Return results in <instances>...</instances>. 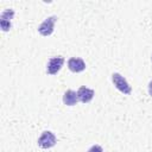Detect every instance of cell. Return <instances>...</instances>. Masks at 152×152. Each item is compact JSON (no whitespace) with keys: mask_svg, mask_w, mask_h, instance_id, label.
I'll use <instances>...</instances> for the list:
<instances>
[{"mask_svg":"<svg viewBox=\"0 0 152 152\" xmlns=\"http://www.w3.org/2000/svg\"><path fill=\"white\" fill-rule=\"evenodd\" d=\"M56 145V137L50 131H44L38 139V146L42 148H50Z\"/></svg>","mask_w":152,"mask_h":152,"instance_id":"cell-3","label":"cell"},{"mask_svg":"<svg viewBox=\"0 0 152 152\" xmlns=\"http://www.w3.org/2000/svg\"><path fill=\"white\" fill-rule=\"evenodd\" d=\"M88 152H103V148L100 145H94L88 150Z\"/></svg>","mask_w":152,"mask_h":152,"instance_id":"cell-10","label":"cell"},{"mask_svg":"<svg viewBox=\"0 0 152 152\" xmlns=\"http://www.w3.org/2000/svg\"><path fill=\"white\" fill-rule=\"evenodd\" d=\"M14 15V11L8 8V10H5L4 12H1L0 14V20H7V21H11V19L13 18Z\"/></svg>","mask_w":152,"mask_h":152,"instance_id":"cell-8","label":"cell"},{"mask_svg":"<svg viewBox=\"0 0 152 152\" xmlns=\"http://www.w3.org/2000/svg\"><path fill=\"white\" fill-rule=\"evenodd\" d=\"M0 25H1L2 31H8V30L11 28V21H7V20H0Z\"/></svg>","mask_w":152,"mask_h":152,"instance_id":"cell-9","label":"cell"},{"mask_svg":"<svg viewBox=\"0 0 152 152\" xmlns=\"http://www.w3.org/2000/svg\"><path fill=\"white\" fill-rule=\"evenodd\" d=\"M57 17L56 15H51L49 18H46L39 26H38V32L44 36V37H48L50 36L52 32H53V26H55V23L57 21Z\"/></svg>","mask_w":152,"mask_h":152,"instance_id":"cell-2","label":"cell"},{"mask_svg":"<svg viewBox=\"0 0 152 152\" xmlns=\"http://www.w3.org/2000/svg\"><path fill=\"white\" fill-rule=\"evenodd\" d=\"M68 68L72 71V72H81L86 69V63L82 58L78 57H72L68 61Z\"/></svg>","mask_w":152,"mask_h":152,"instance_id":"cell-6","label":"cell"},{"mask_svg":"<svg viewBox=\"0 0 152 152\" xmlns=\"http://www.w3.org/2000/svg\"><path fill=\"white\" fill-rule=\"evenodd\" d=\"M94 94H95V93H94L93 89L87 88V87H84V86L80 87L78 90H77L78 100H80L81 102H83V103H88V102H90V101L93 100V97H94Z\"/></svg>","mask_w":152,"mask_h":152,"instance_id":"cell-5","label":"cell"},{"mask_svg":"<svg viewBox=\"0 0 152 152\" xmlns=\"http://www.w3.org/2000/svg\"><path fill=\"white\" fill-rule=\"evenodd\" d=\"M77 101H78V96H77V93L76 91L69 89V90H66L64 93V95H63V102H64V104H66V106H74V104H76Z\"/></svg>","mask_w":152,"mask_h":152,"instance_id":"cell-7","label":"cell"},{"mask_svg":"<svg viewBox=\"0 0 152 152\" xmlns=\"http://www.w3.org/2000/svg\"><path fill=\"white\" fill-rule=\"evenodd\" d=\"M148 94L152 96V81L148 83Z\"/></svg>","mask_w":152,"mask_h":152,"instance_id":"cell-11","label":"cell"},{"mask_svg":"<svg viewBox=\"0 0 152 152\" xmlns=\"http://www.w3.org/2000/svg\"><path fill=\"white\" fill-rule=\"evenodd\" d=\"M112 81H113L114 86L116 87V89L120 90L122 94H125V95H129L131 94L132 88H131V86L128 84V82L126 81V78L122 75H120L119 72H114L112 75Z\"/></svg>","mask_w":152,"mask_h":152,"instance_id":"cell-1","label":"cell"},{"mask_svg":"<svg viewBox=\"0 0 152 152\" xmlns=\"http://www.w3.org/2000/svg\"><path fill=\"white\" fill-rule=\"evenodd\" d=\"M64 64V58L61 57V56H57V57H51L48 62V66H46V71L48 74L50 75H56L61 68L63 66Z\"/></svg>","mask_w":152,"mask_h":152,"instance_id":"cell-4","label":"cell"}]
</instances>
